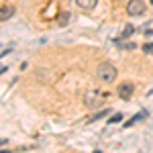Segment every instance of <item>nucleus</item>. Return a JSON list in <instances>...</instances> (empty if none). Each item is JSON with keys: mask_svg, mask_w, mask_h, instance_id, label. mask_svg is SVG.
<instances>
[{"mask_svg": "<svg viewBox=\"0 0 153 153\" xmlns=\"http://www.w3.org/2000/svg\"><path fill=\"white\" fill-rule=\"evenodd\" d=\"M143 117H145V112H141V114H137V117H133V118L129 120V123H127V127H131L133 123H137V120H139V118H143Z\"/></svg>", "mask_w": 153, "mask_h": 153, "instance_id": "nucleus-11", "label": "nucleus"}, {"mask_svg": "<svg viewBox=\"0 0 153 153\" xmlns=\"http://www.w3.org/2000/svg\"><path fill=\"white\" fill-rule=\"evenodd\" d=\"M149 2H153V0H149Z\"/></svg>", "mask_w": 153, "mask_h": 153, "instance_id": "nucleus-13", "label": "nucleus"}, {"mask_svg": "<svg viewBox=\"0 0 153 153\" xmlns=\"http://www.w3.org/2000/svg\"><path fill=\"white\" fill-rule=\"evenodd\" d=\"M133 31H135V29H133V25H125V29H123V37H125V39L131 37V35H133Z\"/></svg>", "mask_w": 153, "mask_h": 153, "instance_id": "nucleus-6", "label": "nucleus"}, {"mask_svg": "<svg viewBox=\"0 0 153 153\" xmlns=\"http://www.w3.org/2000/svg\"><path fill=\"white\" fill-rule=\"evenodd\" d=\"M145 10H147V4L143 0H129V4H127V12L131 16H139Z\"/></svg>", "mask_w": 153, "mask_h": 153, "instance_id": "nucleus-3", "label": "nucleus"}, {"mask_svg": "<svg viewBox=\"0 0 153 153\" xmlns=\"http://www.w3.org/2000/svg\"><path fill=\"white\" fill-rule=\"evenodd\" d=\"M106 98H108V94H106V92L92 88L90 92H86V96H84V104L90 106V108H98V106H102L106 102Z\"/></svg>", "mask_w": 153, "mask_h": 153, "instance_id": "nucleus-1", "label": "nucleus"}, {"mask_svg": "<svg viewBox=\"0 0 153 153\" xmlns=\"http://www.w3.org/2000/svg\"><path fill=\"white\" fill-rule=\"evenodd\" d=\"M68 21H70V14H68V12H63V14H61V19H59V25L63 27V25L68 23Z\"/></svg>", "mask_w": 153, "mask_h": 153, "instance_id": "nucleus-10", "label": "nucleus"}, {"mask_svg": "<svg viewBox=\"0 0 153 153\" xmlns=\"http://www.w3.org/2000/svg\"><path fill=\"white\" fill-rule=\"evenodd\" d=\"M76 4H78L82 10H92L96 6V0H76Z\"/></svg>", "mask_w": 153, "mask_h": 153, "instance_id": "nucleus-5", "label": "nucleus"}, {"mask_svg": "<svg viewBox=\"0 0 153 153\" xmlns=\"http://www.w3.org/2000/svg\"><path fill=\"white\" fill-rule=\"evenodd\" d=\"M10 14H12V8H2V16H0V21L10 19Z\"/></svg>", "mask_w": 153, "mask_h": 153, "instance_id": "nucleus-8", "label": "nucleus"}, {"mask_svg": "<svg viewBox=\"0 0 153 153\" xmlns=\"http://www.w3.org/2000/svg\"><path fill=\"white\" fill-rule=\"evenodd\" d=\"M106 114H108V110H100V112H96L94 117H90V123H94V120H98V118H104Z\"/></svg>", "mask_w": 153, "mask_h": 153, "instance_id": "nucleus-7", "label": "nucleus"}, {"mask_svg": "<svg viewBox=\"0 0 153 153\" xmlns=\"http://www.w3.org/2000/svg\"><path fill=\"white\" fill-rule=\"evenodd\" d=\"M133 90H135V86H133L131 82H123L120 86H118V96L125 98V100H129L131 96H133Z\"/></svg>", "mask_w": 153, "mask_h": 153, "instance_id": "nucleus-4", "label": "nucleus"}, {"mask_svg": "<svg viewBox=\"0 0 153 153\" xmlns=\"http://www.w3.org/2000/svg\"><path fill=\"white\" fill-rule=\"evenodd\" d=\"M143 51H145L147 55H153V43H147V45H143Z\"/></svg>", "mask_w": 153, "mask_h": 153, "instance_id": "nucleus-9", "label": "nucleus"}, {"mask_svg": "<svg viewBox=\"0 0 153 153\" xmlns=\"http://www.w3.org/2000/svg\"><path fill=\"white\" fill-rule=\"evenodd\" d=\"M96 76H98V80L100 82H114L117 80V68L112 65V63H100L98 65V70H96Z\"/></svg>", "mask_w": 153, "mask_h": 153, "instance_id": "nucleus-2", "label": "nucleus"}, {"mask_svg": "<svg viewBox=\"0 0 153 153\" xmlns=\"http://www.w3.org/2000/svg\"><path fill=\"white\" fill-rule=\"evenodd\" d=\"M120 118H123V114H114V117H110V120H108V123H118Z\"/></svg>", "mask_w": 153, "mask_h": 153, "instance_id": "nucleus-12", "label": "nucleus"}]
</instances>
